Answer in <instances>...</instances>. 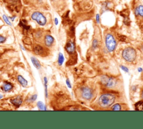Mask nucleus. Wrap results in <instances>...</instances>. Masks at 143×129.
<instances>
[{"label":"nucleus","instance_id":"obj_1","mask_svg":"<svg viewBox=\"0 0 143 129\" xmlns=\"http://www.w3.org/2000/svg\"><path fill=\"white\" fill-rule=\"evenodd\" d=\"M115 95L111 93L103 94L98 99V104L103 108H107L112 106L115 101Z\"/></svg>","mask_w":143,"mask_h":129},{"label":"nucleus","instance_id":"obj_2","mask_svg":"<svg viewBox=\"0 0 143 129\" xmlns=\"http://www.w3.org/2000/svg\"><path fill=\"white\" fill-rule=\"evenodd\" d=\"M136 52L134 48L127 47L123 50L122 56L123 58L127 62H133L136 57Z\"/></svg>","mask_w":143,"mask_h":129},{"label":"nucleus","instance_id":"obj_3","mask_svg":"<svg viewBox=\"0 0 143 129\" xmlns=\"http://www.w3.org/2000/svg\"><path fill=\"white\" fill-rule=\"evenodd\" d=\"M106 47L109 52H112L116 49L117 43L115 38L111 34L108 33L105 37Z\"/></svg>","mask_w":143,"mask_h":129},{"label":"nucleus","instance_id":"obj_4","mask_svg":"<svg viewBox=\"0 0 143 129\" xmlns=\"http://www.w3.org/2000/svg\"><path fill=\"white\" fill-rule=\"evenodd\" d=\"M31 18L40 26H45L47 22L46 17L39 11L34 12L31 15Z\"/></svg>","mask_w":143,"mask_h":129},{"label":"nucleus","instance_id":"obj_5","mask_svg":"<svg viewBox=\"0 0 143 129\" xmlns=\"http://www.w3.org/2000/svg\"><path fill=\"white\" fill-rule=\"evenodd\" d=\"M101 83L107 87H113L116 84V80L111 77H109L108 76L103 75L101 78Z\"/></svg>","mask_w":143,"mask_h":129},{"label":"nucleus","instance_id":"obj_6","mask_svg":"<svg viewBox=\"0 0 143 129\" xmlns=\"http://www.w3.org/2000/svg\"><path fill=\"white\" fill-rule=\"evenodd\" d=\"M81 95L83 99L90 100L93 97V92L90 88L85 86L81 89Z\"/></svg>","mask_w":143,"mask_h":129},{"label":"nucleus","instance_id":"obj_7","mask_svg":"<svg viewBox=\"0 0 143 129\" xmlns=\"http://www.w3.org/2000/svg\"><path fill=\"white\" fill-rule=\"evenodd\" d=\"M65 49L68 53L73 54L75 52V44L74 42L72 40H69L65 46Z\"/></svg>","mask_w":143,"mask_h":129},{"label":"nucleus","instance_id":"obj_8","mask_svg":"<svg viewBox=\"0 0 143 129\" xmlns=\"http://www.w3.org/2000/svg\"><path fill=\"white\" fill-rule=\"evenodd\" d=\"M54 42V38L53 37L50 36V35L47 34L45 36L44 38V43L46 46L48 47H51L53 45V44Z\"/></svg>","mask_w":143,"mask_h":129},{"label":"nucleus","instance_id":"obj_9","mask_svg":"<svg viewBox=\"0 0 143 129\" xmlns=\"http://www.w3.org/2000/svg\"><path fill=\"white\" fill-rule=\"evenodd\" d=\"M10 102L16 107H19L22 104V99L20 96H17L14 98H12L10 99Z\"/></svg>","mask_w":143,"mask_h":129},{"label":"nucleus","instance_id":"obj_10","mask_svg":"<svg viewBox=\"0 0 143 129\" xmlns=\"http://www.w3.org/2000/svg\"><path fill=\"white\" fill-rule=\"evenodd\" d=\"M111 3L109 1H104L102 4V7H101V11L102 13H103L105 11H106L107 10H109L111 7Z\"/></svg>","mask_w":143,"mask_h":129},{"label":"nucleus","instance_id":"obj_11","mask_svg":"<svg viewBox=\"0 0 143 129\" xmlns=\"http://www.w3.org/2000/svg\"><path fill=\"white\" fill-rule=\"evenodd\" d=\"M1 88H2V89L4 91V92H9V91L11 90L12 89H13V85L11 84L10 83L5 82V83L3 84V85L2 87H1Z\"/></svg>","mask_w":143,"mask_h":129},{"label":"nucleus","instance_id":"obj_12","mask_svg":"<svg viewBox=\"0 0 143 129\" xmlns=\"http://www.w3.org/2000/svg\"><path fill=\"white\" fill-rule=\"evenodd\" d=\"M17 78L18 81L19 82V83L22 87H26L27 84H28V82L23 76H22L21 75H18Z\"/></svg>","mask_w":143,"mask_h":129},{"label":"nucleus","instance_id":"obj_13","mask_svg":"<svg viewBox=\"0 0 143 129\" xmlns=\"http://www.w3.org/2000/svg\"><path fill=\"white\" fill-rule=\"evenodd\" d=\"M31 60L32 63H33V65H34L35 67L36 68V69H37L38 70L40 69L41 68V64L40 63V62H39V61L38 60L37 58H35V57H31Z\"/></svg>","mask_w":143,"mask_h":129},{"label":"nucleus","instance_id":"obj_14","mask_svg":"<svg viewBox=\"0 0 143 129\" xmlns=\"http://www.w3.org/2000/svg\"><path fill=\"white\" fill-rule=\"evenodd\" d=\"M34 52L35 53V54H38V55H40L41 54H42L44 52V49L42 46L39 45H36V46H35L34 48Z\"/></svg>","mask_w":143,"mask_h":129},{"label":"nucleus","instance_id":"obj_15","mask_svg":"<svg viewBox=\"0 0 143 129\" xmlns=\"http://www.w3.org/2000/svg\"><path fill=\"white\" fill-rule=\"evenodd\" d=\"M64 61V55L60 52L58 54V64L59 66H61L63 64Z\"/></svg>","mask_w":143,"mask_h":129},{"label":"nucleus","instance_id":"obj_16","mask_svg":"<svg viewBox=\"0 0 143 129\" xmlns=\"http://www.w3.org/2000/svg\"><path fill=\"white\" fill-rule=\"evenodd\" d=\"M26 22V21L25 20H20V22L19 25L20 26V27H22L24 29L28 30L30 29V27L29 25H27Z\"/></svg>","mask_w":143,"mask_h":129},{"label":"nucleus","instance_id":"obj_17","mask_svg":"<svg viewBox=\"0 0 143 129\" xmlns=\"http://www.w3.org/2000/svg\"><path fill=\"white\" fill-rule=\"evenodd\" d=\"M44 82L45 86V94L46 98H48V79L46 77H44Z\"/></svg>","mask_w":143,"mask_h":129},{"label":"nucleus","instance_id":"obj_18","mask_svg":"<svg viewBox=\"0 0 143 129\" xmlns=\"http://www.w3.org/2000/svg\"><path fill=\"white\" fill-rule=\"evenodd\" d=\"M37 106L39 108V110H42V111H44V110H46V106L41 101H39L37 103Z\"/></svg>","mask_w":143,"mask_h":129},{"label":"nucleus","instance_id":"obj_19","mask_svg":"<svg viewBox=\"0 0 143 129\" xmlns=\"http://www.w3.org/2000/svg\"><path fill=\"white\" fill-rule=\"evenodd\" d=\"M135 107H136V110L138 111L143 110V102L140 101L135 104Z\"/></svg>","mask_w":143,"mask_h":129},{"label":"nucleus","instance_id":"obj_20","mask_svg":"<svg viewBox=\"0 0 143 129\" xmlns=\"http://www.w3.org/2000/svg\"><path fill=\"white\" fill-rule=\"evenodd\" d=\"M137 7H138V12H139V16L143 18V5L141 4H140Z\"/></svg>","mask_w":143,"mask_h":129},{"label":"nucleus","instance_id":"obj_21","mask_svg":"<svg viewBox=\"0 0 143 129\" xmlns=\"http://www.w3.org/2000/svg\"><path fill=\"white\" fill-rule=\"evenodd\" d=\"M98 46V41L97 39H94L92 41V47L93 49H96Z\"/></svg>","mask_w":143,"mask_h":129},{"label":"nucleus","instance_id":"obj_22","mask_svg":"<svg viewBox=\"0 0 143 129\" xmlns=\"http://www.w3.org/2000/svg\"><path fill=\"white\" fill-rule=\"evenodd\" d=\"M112 110L114 111H120L121 110V106L118 103H116L112 106Z\"/></svg>","mask_w":143,"mask_h":129},{"label":"nucleus","instance_id":"obj_23","mask_svg":"<svg viewBox=\"0 0 143 129\" xmlns=\"http://www.w3.org/2000/svg\"><path fill=\"white\" fill-rule=\"evenodd\" d=\"M2 18H3V19H4V22H5L7 24V25H10V26H12L11 22H10V20H9L8 17H7L6 15H3Z\"/></svg>","mask_w":143,"mask_h":129},{"label":"nucleus","instance_id":"obj_24","mask_svg":"<svg viewBox=\"0 0 143 129\" xmlns=\"http://www.w3.org/2000/svg\"><path fill=\"white\" fill-rule=\"evenodd\" d=\"M118 38L121 42H126L127 40V37L124 35H118Z\"/></svg>","mask_w":143,"mask_h":129},{"label":"nucleus","instance_id":"obj_25","mask_svg":"<svg viewBox=\"0 0 143 129\" xmlns=\"http://www.w3.org/2000/svg\"><path fill=\"white\" fill-rule=\"evenodd\" d=\"M6 40V38L0 35V44L4 43Z\"/></svg>","mask_w":143,"mask_h":129},{"label":"nucleus","instance_id":"obj_26","mask_svg":"<svg viewBox=\"0 0 143 129\" xmlns=\"http://www.w3.org/2000/svg\"><path fill=\"white\" fill-rule=\"evenodd\" d=\"M134 13L135 16H136V17H138V16H139V12H138V7L136 6L134 8Z\"/></svg>","mask_w":143,"mask_h":129},{"label":"nucleus","instance_id":"obj_27","mask_svg":"<svg viewBox=\"0 0 143 129\" xmlns=\"http://www.w3.org/2000/svg\"><path fill=\"white\" fill-rule=\"evenodd\" d=\"M120 68H121L122 70L125 71V72H129V69L127 67H126V66L121 65V66H120Z\"/></svg>","mask_w":143,"mask_h":129},{"label":"nucleus","instance_id":"obj_28","mask_svg":"<svg viewBox=\"0 0 143 129\" xmlns=\"http://www.w3.org/2000/svg\"><path fill=\"white\" fill-rule=\"evenodd\" d=\"M96 22L97 24H99L100 22V15L99 13H97L96 15Z\"/></svg>","mask_w":143,"mask_h":129},{"label":"nucleus","instance_id":"obj_29","mask_svg":"<svg viewBox=\"0 0 143 129\" xmlns=\"http://www.w3.org/2000/svg\"><path fill=\"white\" fill-rule=\"evenodd\" d=\"M37 98V95L36 94H34L33 95H32L31 98H30V101L32 102H34Z\"/></svg>","mask_w":143,"mask_h":129},{"label":"nucleus","instance_id":"obj_30","mask_svg":"<svg viewBox=\"0 0 143 129\" xmlns=\"http://www.w3.org/2000/svg\"><path fill=\"white\" fill-rule=\"evenodd\" d=\"M66 84L67 85L68 87L69 88V89H71L72 88V85H71V82H70L69 80L68 79H67L66 80Z\"/></svg>","mask_w":143,"mask_h":129},{"label":"nucleus","instance_id":"obj_31","mask_svg":"<svg viewBox=\"0 0 143 129\" xmlns=\"http://www.w3.org/2000/svg\"><path fill=\"white\" fill-rule=\"evenodd\" d=\"M54 23H55V25H58L59 21H58V18H55L54 19Z\"/></svg>","mask_w":143,"mask_h":129},{"label":"nucleus","instance_id":"obj_32","mask_svg":"<svg viewBox=\"0 0 143 129\" xmlns=\"http://www.w3.org/2000/svg\"><path fill=\"white\" fill-rule=\"evenodd\" d=\"M16 18V16H12V17H10V18H9V19H10L11 20L12 22H13V21L15 20V18Z\"/></svg>","mask_w":143,"mask_h":129},{"label":"nucleus","instance_id":"obj_33","mask_svg":"<svg viewBox=\"0 0 143 129\" xmlns=\"http://www.w3.org/2000/svg\"><path fill=\"white\" fill-rule=\"evenodd\" d=\"M138 71H139V72H142V71H143V69H142V68H141V67H139L138 69Z\"/></svg>","mask_w":143,"mask_h":129},{"label":"nucleus","instance_id":"obj_34","mask_svg":"<svg viewBox=\"0 0 143 129\" xmlns=\"http://www.w3.org/2000/svg\"><path fill=\"white\" fill-rule=\"evenodd\" d=\"M20 47H21V49H22V50H24V51H25V48H24V47L23 46H22V45L21 44H20Z\"/></svg>","mask_w":143,"mask_h":129},{"label":"nucleus","instance_id":"obj_35","mask_svg":"<svg viewBox=\"0 0 143 129\" xmlns=\"http://www.w3.org/2000/svg\"><path fill=\"white\" fill-rule=\"evenodd\" d=\"M141 97L142 99H143V90L141 91Z\"/></svg>","mask_w":143,"mask_h":129},{"label":"nucleus","instance_id":"obj_36","mask_svg":"<svg viewBox=\"0 0 143 129\" xmlns=\"http://www.w3.org/2000/svg\"><path fill=\"white\" fill-rule=\"evenodd\" d=\"M38 1V2L39 3H42V0H36Z\"/></svg>","mask_w":143,"mask_h":129},{"label":"nucleus","instance_id":"obj_37","mask_svg":"<svg viewBox=\"0 0 143 129\" xmlns=\"http://www.w3.org/2000/svg\"><path fill=\"white\" fill-rule=\"evenodd\" d=\"M2 98H3V95L1 94H0V99H2Z\"/></svg>","mask_w":143,"mask_h":129},{"label":"nucleus","instance_id":"obj_38","mask_svg":"<svg viewBox=\"0 0 143 129\" xmlns=\"http://www.w3.org/2000/svg\"><path fill=\"white\" fill-rule=\"evenodd\" d=\"M50 1H52V2H53V1H55V0H50Z\"/></svg>","mask_w":143,"mask_h":129},{"label":"nucleus","instance_id":"obj_39","mask_svg":"<svg viewBox=\"0 0 143 129\" xmlns=\"http://www.w3.org/2000/svg\"><path fill=\"white\" fill-rule=\"evenodd\" d=\"M142 29H143V27H142Z\"/></svg>","mask_w":143,"mask_h":129}]
</instances>
